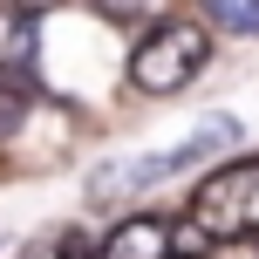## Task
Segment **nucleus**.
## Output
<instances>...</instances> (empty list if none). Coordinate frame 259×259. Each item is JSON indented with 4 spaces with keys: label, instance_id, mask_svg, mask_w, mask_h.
<instances>
[{
    "label": "nucleus",
    "instance_id": "1",
    "mask_svg": "<svg viewBox=\"0 0 259 259\" xmlns=\"http://www.w3.org/2000/svg\"><path fill=\"white\" fill-rule=\"evenodd\" d=\"M211 62V34L198 21H150L143 41L130 48V89L143 96H178L184 82H198Z\"/></svg>",
    "mask_w": 259,
    "mask_h": 259
},
{
    "label": "nucleus",
    "instance_id": "2",
    "mask_svg": "<svg viewBox=\"0 0 259 259\" xmlns=\"http://www.w3.org/2000/svg\"><path fill=\"white\" fill-rule=\"evenodd\" d=\"M184 225H191L205 246H219V239H252V232H259V157H232V164H219V170L191 191Z\"/></svg>",
    "mask_w": 259,
    "mask_h": 259
},
{
    "label": "nucleus",
    "instance_id": "3",
    "mask_svg": "<svg viewBox=\"0 0 259 259\" xmlns=\"http://www.w3.org/2000/svg\"><path fill=\"white\" fill-rule=\"evenodd\" d=\"M219 143H239V123L232 116H219V123H205L198 137H184L178 150H164V157H150V164H116V170H96V184L89 191L96 198H116V191H143V184H157V178H178V170H191V164H205Z\"/></svg>",
    "mask_w": 259,
    "mask_h": 259
},
{
    "label": "nucleus",
    "instance_id": "4",
    "mask_svg": "<svg viewBox=\"0 0 259 259\" xmlns=\"http://www.w3.org/2000/svg\"><path fill=\"white\" fill-rule=\"evenodd\" d=\"M170 246H178V225L157 219V211H137V219H123L89 259H164Z\"/></svg>",
    "mask_w": 259,
    "mask_h": 259
},
{
    "label": "nucleus",
    "instance_id": "5",
    "mask_svg": "<svg viewBox=\"0 0 259 259\" xmlns=\"http://www.w3.org/2000/svg\"><path fill=\"white\" fill-rule=\"evenodd\" d=\"M211 27H232V34H259V0H198Z\"/></svg>",
    "mask_w": 259,
    "mask_h": 259
},
{
    "label": "nucleus",
    "instance_id": "6",
    "mask_svg": "<svg viewBox=\"0 0 259 259\" xmlns=\"http://www.w3.org/2000/svg\"><path fill=\"white\" fill-rule=\"evenodd\" d=\"M14 62H27V21L0 7V75H7Z\"/></svg>",
    "mask_w": 259,
    "mask_h": 259
},
{
    "label": "nucleus",
    "instance_id": "7",
    "mask_svg": "<svg viewBox=\"0 0 259 259\" xmlns=\"http://www.w3.org/2000/svg\"><path fill=\"white\" fill-rule=\"evenodd\" d=\"M89 252H96V246H89L82 232H55L48 246H41V259H89Z\"/></svg>",
    "mask_w": 259,
    "mask_h": 259
},
{
    "label": "nucleus",
    "instance_id": "8",
    "mask_svg": "<svg viewBox=\"0 0 259 259\" xmlns=\"http://www.w3.org/2000/svg\"><path fill=\"white\" fill-rule=\"evenodd\" d=\"M21 109H27V89H7V82H0V137L21 123Z\"/></svg>",
    "mask_w": 259,
    "mask_h": 259
},
{
    "label": "nucleus",
    "instance_id": "9",
    "mask_svg": "<svg viewBox=\"0 0 259 259\" xmlns=\"http://www.w3.org/2000/svg\"><path fill=\"white\" fill-rule=\"evenodd\" d=\"M0 7H7V14H21V21H34V14H48L55 0H0Z\"/></svg>",
    "mask_w": 259,
    "mask_h": 259
},
{
    "label": "nucleus",
    "instance_id": "10",
    "mask_svg": "<svg viewBox=\"0 0 259 259\" xmlns=\"http://www.w3.org/2000/svg\"><path fill=\"white\" fill-rule=\"evenodd\" d=\"M252 239H259V232H252Z\"/></svg>",
    "mask_w": 259,
    "mask_h": 259
}]
</instances>
